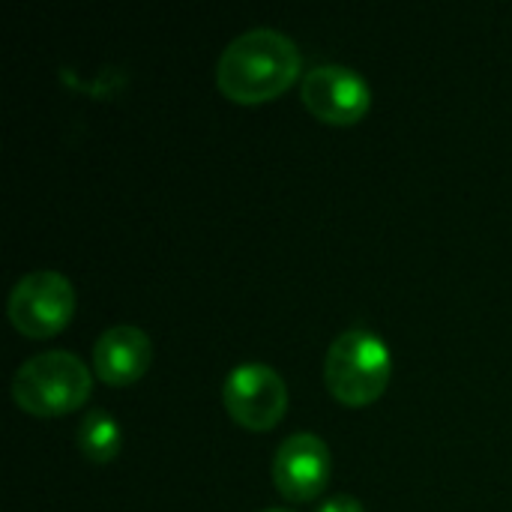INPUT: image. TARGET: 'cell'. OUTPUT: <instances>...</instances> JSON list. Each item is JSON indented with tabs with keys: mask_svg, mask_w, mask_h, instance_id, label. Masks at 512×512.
Returning <instances> with one entry per match:
<instances>
[{
	"mask_svg": "<svg viewBox=\"0 0 512 512\" xmlns=\"http://www.w3.org/2000/svg\"><path fill=\"white\" fill-rule=\"evenodd\" d=\"M261 512H294V510H285V507H273V510H261Z\"/></svg>",
	"mask_w": 512,
	"mask_h": 512,
	"instance_id": "8fae6325",
	"label": "cell"
},
{
	"mask_svg": "<svg viewBox=\"0 0 512 512\" xmlns=\"http://www.w3.org/2000/svg\"><path fill=\"white\" fill-rule=\"evenodd\" d=\"M75 441H78V450L84 453L87 462H93V465H108V462L117 459V453H120V447H123V432H120V423H117L108 411L93 408V411H87V417L81 420Z\"/></svg>",
	"mask_w": 512,
	"mask_h": 512,
	"instance_id": "9c48e42d",
	"label": "cell"
},
{
	"mask_svg": "<svg viewBox=\"0 0 512 512\" xmlns=\"http://www.w3.org/2000/svg\"><path fill=\"white\" fill-rule=\"evenodd\" d=\"M315 512H366L363 510V504L357 501V498H351V495H333V498H327L321 507Z\"/></svg>",
	"mask_w": 512,
	"mask_h": 512,
	"instance_id": "30bf717a",
	"label": "cell"
},
{
	"mask_svg": "<svg viewBox=\"0 0 512 512\" xmlns=\"http://www.w3.org/2000/svg\"><path fill=\"white\" fill-rule=\"evenodd\" d=\"M153 363V342L141 327H108L93 345V372L108 387H129L147 375Z\"/></svg>",
	"mask_w": 512,
	"mask_h": 512,
	"instance_id": "ba28073f",
	"label": "cell"
},
{
	"mask_svg": "<svg viewBox=\"0 0 512 512\" xmlns=\"http://www.w3.org/2000/svg\"><path fill=\"white\" fill-rule=\"evenodd\" d=\"M300 96L309 114L327 126H354L372 108L369 81L351 66H339V63H324L309 69L303 75Z\"/></svg>",
	"mask_w": 512,
	"mask_h": 512,
	"instance_id": "8992f818",
	"label": "cell"
},
{
	"mask_svg": "<svg viewBox=\"0 0 512 512\" xmlns=\"http://www.w3.org/2000/svg\"><path fill=\"white\" fill-rule=\"evenodd\" d=\"M12 327L27 339L57 336L75 318V288L57 270H36L15 282L6 303Z\"/></svg>",
	"mask_w": 512,
	"mask_h": 512,
	"instance_id": "277c9868",
	"label": "cell"
},
{
	"mask_svg": "<svg viewBox=\"0 0 512 512\" xmlns=\"http://www.w3.org/2000/svg\"><path fill=\"white\" fill-rule=\"evenodd\" d=\"M303 72L297 42L276 27H252L234 36L216 60V87L237 105L279 99Z\"/></svg>",
	"mask_w": 512,
	"mask_h": 512,
	"instance_id": "6da1fadb",
	"label": "cell"
},
{
	"mask_svg": "<svg viewBox=\"0 0 512 512\" xmlns=\"http://www.w3.org/2000/svg\"><path fill=\"white\" fill-rule=\"evenodd\" d=\"M222 402L240 429L270 432L288 411V384L276 369L264 363H243L225 378Z\"/></svg>",
	"mask_w": 512,
	"mask_h": 512,
	"instance_id": "5b68a950",
	"label": "cell"
},
{
	"mask_svg": "<svg viewBox=\"0 0 512 512\" xmlns=\"http://www.w3.org/2000/svg\"><path fill=\"white\" fill-rule=\"evenodd\" d=\"M390 375V348L369 330H345L327 348L324 381L330 396L345 408L375 405L387 393Z\"/></svg>",
	"mask_w": 512,
	"mask_h": 512,
	"instance_id": "3957f363",
	"label": "cell"
},
{
	"mask_svg": "<svg viewBox=\"0 0 512 512\" xmlns=\"http://www.w3.org/2000/svg\"><path fill=\"white\" fill-rule=\"evenodd\" d=\"M333 474L330 447L312 432H297L285 438L273 456V483L285 501L303 504L321 498Z\"/></svg>",
	"mask_w": 512,
	"mask_h": 512,
	"instance_id": "52a82bcc",
	"label": "cell"
},
{
	"mask_svg": "<svg viewBox=\"0 0 512 512\" xmlns=\"http://www.w3.org/2000/svg\"><path fill=\"white\" fill-rule=\"evenodd\" d=\"M93 393V372L69 351H45L18 366L12 378V399L33 417H63L87 405Z\"/></svg>",
	"mask_w": 512,
	"mask_h": 512,
	"instance_id": "7a4b0ae2",
	"label": "cell"
}]
</instances>
